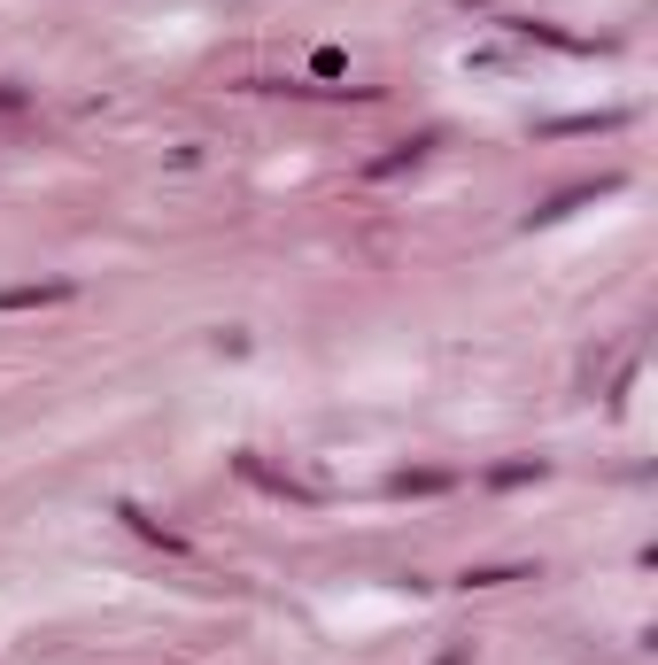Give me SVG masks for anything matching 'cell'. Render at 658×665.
Wrapping results in <instances>:
<instances>
[{"label": "cell", "mask_w": 658, "mask_h": 665, "mask_svg": "<svg viewBox=\"0 0 658 665\" xmlns=\"http://www.w3.org/2000/svg\"><path fill=\"white\" fill-rule=\"evenodd\" d=\"M70 287H8L0 294V310H31V302H62Z\"/></svg>", "instance_id": "1"}]
</instances>
